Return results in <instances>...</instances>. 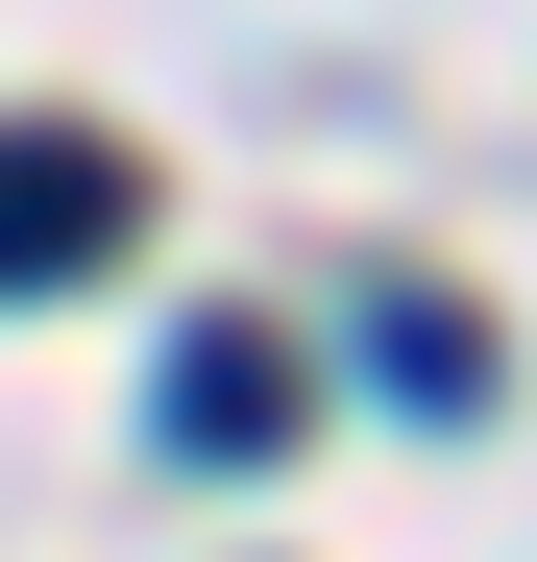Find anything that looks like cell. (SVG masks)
I'll return each instance as SVG.
<instances>
[{"mask_svg":"<svg viewBox=\"0 0 537 562\" xmlns=\"http://www.w3.org/2000/svg\"><path fill=\"white\" fill-rule=\"evenodd\" d=\"M147 245V147L99 123H0V294H73V269Z\"/></svg>","mask_w":537,"mask_h":562,"instance_id":"6da1fadb","label":"cell"},{"mask_svg":"<svg viewBox=\"0 0 537 562\" xmlns=\"http://www.w3.org/2000/svg\"><path fill=\"white\" fill-rule=\"evenodd\" d=\"M147 416L196 440V464H268V440H294V342H268V318H196V342L147 367Z\"/></svg>","mask_w":537,"mask_h":562,"instance_id":"7a4b0ae2","label":"cell"},{"mask_svg":"<svg viewBox=\"0 0 537 562\" xmlns=\"http://www.w3.org/2000/svg\"><path fill=\"white\" fill-rule=\"evenodd\" d=\"M342 342H367V392H391V416H489V318H465V294H415V269H391Z\"/></svg>","mask_w":537,"mask_h":562,"instance_id":"3957f363","label":"cell"}]
</instances>
